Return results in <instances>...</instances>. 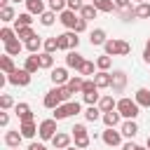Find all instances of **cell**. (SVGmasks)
<instances>
[{"mask_svg":"<svg viewBox=\"0 0 150 150\" xmlns=\"http://www.w3.org/2000/svg\"><path fill=\"white\" fill-rule=\"evenodd\" d=\"M105 54L108 56H127L131 52V45L127 40H120V38H108V42L103 45Z\"/></svg>","mask_w":150,"mask_h":150,"instance_id":"cell-1","label":"cell"},{"mask_svg":"<svg viewBox=\"0 0 150 150\" xmlns=\"http://www.w3.org/2000/svg\"><path fill=\"white\" fill-rule=\"evenodd\" d=\"M138 110H141V105H138L134 98H127V96H124V98L117 101V112H120L124 120H136V117L141 115Z\"/></svg>","mask_w":150,"mask_h":150,"instance_id":"cell-2","label":"cell"},{"mask_svg":"<svg viewBox=\"0 0 150 150\" xmlns=\"http://www.w3.org/2000/svg\"><path fill=\"white\" fill-rule=\"evenodd\" d=\"M77 47H80V38H77L75 30H66V33L59 35V49H63V52H75Z\"/></svg>","mask_w":150,"mask_h":150,"instance_id":"cell-3","label":"cell"},{"mask_svg":"<svg viewBox=\"0 0 150 150\" xmlns=\"http://www.w3.org/2000/svg\"><path fill=\"white\" fill-rule=\"evenodd\" d=\"M70 134H73V141H75V148H80V150H84V148H89V131H87V127L84 124H75L73 129H70Z\"/></svg>","mask_w":150,"mask_h":150,"instance_id":"cell-4","label":"cell"},{"mask_svg":"<svg viewBox=\"0 0 150 150\" xmlns=\"http://www.w3.org/2000/svg\"><path fill=\"white\" fill-rule=\"evenodd\" d=\"M30 77H33V75H30L26 68H16L12 75H7V82L14 84V87H28V84H30Z\"/></svg>","mask_w":150,"mask_h":150,"instance_id":"cell-5","label":"cell"},{"mask_svg":"<svg viewBox=\"0 0 150 150\" xmlns=\"http://www.w3.org/2000/svg\"><path fill=\"white\" fill-rule=\"evenodd\" d=\"M42 105H45V108H49V110H54V108L63 105V98H61V87H52V89L45 94Z\"/></svg>","mask_w":150,"mask_h":150,"instance_id":"cell-6","label":"cell"},{"mask_svg":"<svg viewBox=\"0 0 150 150\" xmlns=\"http://www.w3.org/2000/svg\"><path fill=\"white\" fill-rule=\"evenodd\" d=\"M56 134H59V129H56V120H54V117L40 122V131H38V136H40L42 141H52Z\"/></svg>","mask_w":150,"mask_h":150,"instance_id":"cell-7","label":"cell"},{"mask_svg":"<svg viewBox=\"0 0 150 150\" xmlns=\"http://www.w3.org/2000/svg\"><path fill=\"white\" fill-rule=\"evenodd\" d=\"M101 138H103V143L108 145V148H117V145H122V131H117V129H108L105 127V131L101 134Z\"/></svg>","mask_w":150,"mask_h":150,"instance_id":"cell-8","label":"cell"},{"mask_svg":"<svg viewBox=\"0 0 150 150\" xmlns=\"http://www.w3.org/2000/svg\"><path fill=\"white\" fill-rule=\"evenodd\" d=\"M49 77H52L54 87H66V84H68V80H70V77H68V70H66V68H61V66L52 68V75H49Z\"/></svg>","mask_w":150,"mask_h":150,"instance_id":"cell-9","label":"cell"},{"mask_svg":"<svg viewBox=\"0 0 150 150\" xmlns=\"http://www.w3.org/2000/svg\"><path fill=\"white\" fill-rule=\"evenodd\" d=\"M124 87H127V73L124 70H112V84H110V89L115 94H122Z\"/></svg>","mask_w":150,"mask_h":150,"instance_id":"cell-10","label":"cell"},{"mask_svg":"<svg viewBox=\"0 0 150 150\" xmlns=\"http://www.w3.org/2000/svg\"><path fill=\"white\" fill-rule=\"evenodd\" d=\"M70 141H73V134H68V131H59V134L52 138V145H54L56 150H66V148H70Z\"/></svg>","mask_w":150,"mask_h":150,"instance_id":"cell-11","label":"cell"},{"mask_svg":"<svg viewBox=\"0 0 150 150\" xmlns=\"http://www.w3.org/2000/svg\"><path fill=\"white\" fill-rule=\"evenodd\" d=\"M14 112H16V117H19L21 124H23V122H33V110H30L28 103H16V105H14Z\"/></svg>","mask_w":150,"mask_h":150,"instance_id":"cell-12","label":"cell"},{"mask_svg":"<svg viewBox=\"0 0 150 150\" xmlns=\"http://www.w3.org/2000/svg\"><path fill=\"white\" fill-rule=\"evenodd\" d=\"M94 82H96L98 89H108V87L112 84V73H110V70H98V73L94 75Z\"/></svg>","mask_w":150,"mask_h":150,"instance_id":"cell-13","label":"cell"},{"mask_svg":"<svg viewBox=\"0 0 150 150\" xmlns=\"http://www.w3.org/2000/svg\"><path fill=\"white\" fill-rule=\"evenodd\" d=\"M120 131H122V136L124 138H134L136 134H138V124H136V120H124L122 124H120Z\"/></svg>","mask_w":150,"mask_h":150,"instance_id":"cell-14","label":"cell"},{"mask_svg":"<svg viewBox=\"0 0 150 150\" xmlns=\"http://www.w3.org/2000/svg\"><path fill=\"white\" fill-rule=\"evenodd\" d=\"M89 42H91V47H103V45L108 42L105 30H103V28H94V30L89 33Z\"/></svg>","mask_w":150,"mask_h":150,"instance_id":"cell-15","label":"cell"},{"mask_svg":"<svg viewBox=\"0 0 150 150\" xmlns=\"http://www.w3.org/2000/svg\"><path fill=\"white\" fill-rule=\"evenodd\" d=\"M77 19H80V16H75V12H70V9H63V12L59 14V21H61V23H63L68 30H73V28H75Z\"/></svg>","mask_w":150,"mask_h":150,"instance_id":"cell-16","label":"cell"},{"mask_svg":"<svg viewBox=\"0 0 150 150\" xmlns=\"http://www.w3.org/2000/svg\"><path fill=\"white\" fill-rule=\"evenodd\" d=\"M84 61H87V59H82V54H77V49H75V52H68V56H66V66H68V68H75V70H80Z\"/></svg>","mask_w":150,"mask_h":150,"instance_id":"cell-17","label":"cell"},{"mask_svg":"<svg viewBox=\"0 0 150 150\" xmlns=\"http://www.w3.org/2000/svg\"><path fill=\"white\" fill-rule=\"evenodd\" d=\"M101 120H103V124H105L108 129H115V127L120 124L122 115H120V112H117V108H115V110H110V112H103V117H101Z\"/></svg>","mask_w":150,"mask_h":150,"instance_id":"cell-18","label":"cell"},{"mask_svg":"<svg viewBox=\"0 0 150 150\" xmlns=\"http://www.w3.org/2000/svg\"><path fill=\"white\" fill-rule=\"evenodd\" d=\"M0 70H2L5 75H12V73L16 70V66H14V59H12L9 54H0Z\"/></svg>","mask_w":150,"mask_h":150,"instance_id":"cell-19","label":"cell"},{"mask_svg":"<svg viewBox=\"0 0 150 150\" xmlns=\"http://www.w3.org/2000/svg\"><path fill=\"white\" fill-rule=\"evenodd\" d=\"M23 68L30 73V75H35L42 66H40V56L38 54H30V56H26V61H23Z\"/></svg>","mask_w":150,"mask_h":150,"instance_id":"cell-20","label":"cell"},{"mask_svg":"<svg viewBox=\"0 0 150 150\" xmlns=\"http://www.w3.org/2000/svg\"><path fill=\"white\" fill-rule=\"evenodd\" d=\"M19 131H21L23 138H35V134L40 131V127L35 122H23V124H19Z\"/></svg>","mask_w":150,"mask_h":150,"instance_id":"cell-21","label":"cell"},{"mask_svg":"<svg viewBox=\"0 0 150 150\" xmlns=\"http://www.w3.org/2000/svg\"><path fill=\"white\" fill-rule=\"evenodd\" d=\"M26 12H30V14H45L47 12V7H45V0H26Z\"/></svg>","mask_w":150,"mask_h":150,"instance_id":"cell-22","label":"cell"},{"mask_svg":"<svg viewBox=\"0 0 150 150\" xmlns=\"http://www.w3.org/2000/svg\"><path fill=\"white\" fill-rule=\"evenodd\" d=\"M134 101H136L141 108H150V89H145V87L136 89V96H134Z\"/></svg>","mask_w":150,"mask_h":150,"instance_id":"cell-23","label":"cell"},{"mask_svg":"<svg viewBox=\"0 0 150 150\" xmlns=\"http://www.w3.org/2000/svg\"><path fill=\"white\" fill-rule=\"evenodd\" d=\"M21 131H5V145L7 148H19L21 145Z\"/></svg>","mask_w":150,"mask_h":150,"instance_id":"cell-24","label":"cell"},{"mask_svg":"<svg viewBox=\"0 0 150 150\" xmlns=\"http://www.w3.org/2000/svg\"><path fill=\"white\" fill-rule=\"evenodd\" d=\"M66 87L70 89V94H82L84 77H82V75H75V77H70V80H68V84H66Z\"/></svg>","mask_w":150,"mask_h":150,"instance_id":"cell-25","label":"cell"},{"mask_svg":"<svg viewBox=\"0 0 150 150\" xmlns=\"http://www.w3.org/2000/svg\"><path fill=\"white\" fill-rule=\"evenodd\" d=\"M98 108H101V112H110V110H115V108H117V101H115L110 94H105V96H101Z\"/></svg>","mask_w":150,"mask_h":150,"instance_id":"cell-26","label":"cell"},{"mask_svg":"<svg viewBox=\"0 0 150 150\" xmlns=\"http://www.w3.org/2000/svg\"><path fill=\"white\" fill-rule=\"evenodd\" d=\"M91 5H94L98 12H105V14L117 12V7H115V2H112V0H91Z\"/></svg>","mask_w":150,"mask_h":150,"instance_id":"cell-27","label":"cell"},{"mask_svg":"<svg viewBox=\"0 0 150 150\" xmlns=\"http://www.w3.org/2000/svg\"><path fill=\"white\" fill-rule=\"evenodd\" d=\"M23 26H33V14H30V12H21V14L16 16L14 30H19V28H23Z\"/></svg>","mask_w":150,"mask_h":150,"instance_id":"cell-28","label":"cell"},{"mask_svg":"<svg viewBox=\"0 0 150 150\" xmlns=\"http://www.w3.org/2000/svg\"><path fill=\"white\" fill-rule=\"evenodd\" d=\"M45 47V40L40 38V35H35L33 40H28L26 42V49H28V54H40V49Z\"/></svg>","mask_w":150,"mask_h":150,"instance_id":"cell-29","label":"cell"},{"mask_svg":"<svg viewBox=\"0 0 150 150\" xmlns=\"http://www.w3.org/2000/svg\"><path fill=\"white\" fill-rule=\"evenodd\" d=\"M23 47H26V45H23L19 38H14L12 42H7V45H5V54H9V56H16V54H19Z\"/></svg>","mask_w":150,"mask_h":150,"instance_id":"cell-30","label":"cell"},{"mask_svg":"<svg viewBox=\"0 0 150 150\" xmlns=\"http://www.w3.org/2000/svg\"><path fill=\"white\" fill-rule=\"evenodd\" d=\"M16 38H19L23 45H26L28 40H33V38H35V30H33V26H23V28H19V30H16Z\"/></svg>","mask_w":150,"mask_h":150,"instance_id":"cell-31","label":"cell"},{"mask_svg":"<svg viewBox=\"0 0 150 150\" xmlns=\"http://www.w3.org/2000/svg\"><path fill=\"white\" fill-rule=\"evenodd\" d=\"M101 117H103V112H101L98 105H89V108L84 110V120H87V122H96V120H101Z\"/></svg>","mask_w":150,"mask_h":150,"instance_id":"cell-32","label":"cell"},{"mask_svg":"<svg viewBox=\"0 0 150 150\" xmlns=\"http://www.w3.org/2000/svg\"><path fill=\"white\" fill-rule=\"evenodd\" d=\"M96 14H98V9L89 2V5H84L82 9H80V16L84 19V21H91V19H96Z\"/></svg>","mask_w":150,"mask_h":150,"instance_id":"cell-33","label":"cell"},{"mask_svg":"<svg viewBox=\"0 0 150 150\" xmlns=\"http://www.w3.org/2000/svg\"><path fill=\"white\" fill-rule=\"evenodd\" d=\"M117 16H120L122 21H127V23H129V21H134V19H136V7H131V5H129V7H124V9H117Z\"/></svg>","mask_w":150,"mask_h":150,"instance_id":"cell-34","label":"cell"},{"mask_svg":"<svg viewBox=\"0 0 150 150\" xmlns=\"http://www.w3.org/2000/svg\"><path fill=\"white\" fill-rule=\"evenodd\" d=\"M47 9L61 14L63 9H68V0H47Z\"/></svg>","mask_w":150,"mask_h":150,"instance_id":"cell-35","label":"cell"},{"mask_svg":"<svg viewBox=\"0 0 150 150\" xmlns=\"http://www.w3.org/2000/svg\"><path fill=\"white\" fill-rule=\"evenodd\" d=\"M14 38H16V30H14V28H7V26H2V28H0V40H2V45L12 42Z\"/></svg>","mask_w":150,"mask_h":150,"instance_id":"cell-36","label":"cell"},{"mask_svg":"<svg viewBox=\"0 0 150 150\" xmlns=\"http://www.w3.org/2000/svg\"><path fill=\"white\" fill-rule=\"evenodd\" d=\"M42 52H49V54L59 52V35H54V38H47V40H45V47H42Z\"/></svg>","mask_w":150,"mask_h":150,"instance_id":"cell-37","label":"cell"},{"mask_svg":"<svg viewBox=\"0 0 150 150\" xmlns=\"http://www.w3.org/2000/svg\"><path fill=\"white\" fill-rule=\"evenodd\" d=\"M38 56H40V66H42V68H49V70L54 68V54H49V52H40Z\"/></svg>","mask_w":150,"mask_h":150,"instance_id":"cell-38","label":"cell"},{"mask_svg":"<svg viewBox=\"0 0 150 150\" xmlns=\"http://www.w3.org/2000/svg\"><path fill=\"white\" fill-rule=\"evenodd\" d=\"M0 21H16V12H14V7H2L0 9Z\"/></svg>","mask_w":150,"mask_h":150,"instance_id":"cell-39","label":"cell"},{"mask_svg":"<svg viewBox=\"0 0 150 150\" xmlns=\"http://www.w3.org/2000/svg\"><path fill=\"white\" fill-rule=\"evenodd\" d=\"M54 21H56V12L47 9L45 14H40V23H42V26H47V28H49V26H54Z\"/></svg>","mask_w":150,"mask_h":150,"instance_id":"cell-40","label":"cell"},{"mask_svg":"<svg viewBox=\"0 0 150 150\" xmlns=\"http://www.w3.org/2000/svg\"><path fill=\"white\" fill-rule=\"evenodd\" d=\"M110 66H112V56L103 54V56L96 59V68H98V70H110Z\"/></svg>","mask_w":150,"mask_h":150,"instance_id":"cell-41","label":"cell"},{"mask_svg":"<svg viewBox=\"0 0 150 150\" xmlns=\"http://www.w3.org/2000/svg\"><path fill=\"white\" fill-rule=\"evenodd\" d=\"M136 19H150V2L136 5Z\"/></svg>","mask_w":150,"mask_h":150,"instance_id":"cell-42","label":"cell"},{"mask_svg":"<svg viewBox=\"0 0 150 150\" xmlns=\"http://www.w3.org/2000/svg\"><path fill=\"white\" fill-rule=\"evenodd\" d=\"M52 115H54V120H56V122H61V120L70 117V112H68V105H66V103H63V105H59V108H54V112H52Z\"/></svg>","mask_w":150,"mask_h":150,"instance_id":"cell-43","label":"cell"},{"mask_svg":"<svg viewBox=\"0 0 150 150\" xmlns=\"http://www.w3.org/2000/svg\"><path fill=\"white\" fill-rule=\"evenodd\" d=\"M94 68H96V61H84V63H82V68H80L77 73H80V75H91V77H94V75H96V73H94Z\"/></svg>","mask_w":150,"mask_h":150,"instance_id":"cell-44","label":"cell"},{"mask_svg":"<svg viewBox=\"0 0 150 150\" xmlns=\"http://www.w3.org/2000/svg\"><path fill=\"white\" fill-rule=\"evenodd\" d=\"M14 105H16V103H14V98H12L9 94H2V96H0V108H2V110H9V108H14Z\"/></svg>","mask_w":150,"mask_h":150,"instance_id":"cell-45","label":"cell"},{"mask_svg":"<svg viewBox=\"0 0 150 150\" xmlns=\"http://www.w3.org/2000/svg\"><path fill=\"white\" fill-rule=\"evenodd\" d=\"M91 91H98L94 77H91V80H84V87H82V94H91Z\"/></svg>","mask_w":150,"mask_h":150,"instance_id":"cell-46","label":"cell"},{"mask_svg":"<svg viewBox=\"0 0 150 150\" xmlns=\"http://www.w3.org/2000/svg\"><path fill=\"white\" fill-rule=\"evenodd\" d=\"M66 105H68V112H70V117H73V115H80V112H82V105H80L77 101H68Z\"/></svg>","mask_w":150,"mask_h":150,"instance_id":"cell-47","label":"cell"},{"mask_svg":"<svg viewBox=\"0 0 150 150\" xmlns=\"http://www.w3.org/2000/svg\"><path fill=\"white\" fill-rule=\"evenodd\" d=\"M87 23H89V21H84V19H82V16H80V19H77V23H75V28H73V30H75V33H77V35H80V33H84V30H87Z\"/></svg>","mask_w":150,"mask_h":150,"instance_id":"cell-48","label":"cell"},{"mask_svg":"<svg viewBox=\"0 0 150 150\" xmlns=\"http://www.w3.org/2000/svg\"><path fill=\"white\" fill-rule=\"evenodd\" d=\"M82 7H84L82 0H68V9H70V12H80Z\"/></svg>","mask_w":150,"mask_h":150,"instance_id":"cell-49","label":"cell"},{"mask_svg":"<svg viewBox=\"0 0 150 150\" xmlns=\"http://www.w3.org/2000/svg\"><path fill=\"white\" fill-rule=\"evenodd\" d=\"M143 61H145V63H150V38H148V42H145V49H143Z\"/></svg>","mask_w":150,"mask_h":150,"instance_id":"cell-50","label":"cell"},{"mask_svg":"<svg viewBox=\"0 0 150 150\" xmlns=\"http://www.w3.org/2000/svg\"><path fill=\"white\" fill-rule=\"evenodd\" d=\"M112 2H115V7H117V9H124V7H129V5H131V0H112Z\"/></svg>","mask_w":150,"mask_h":150,"instance_id":"cell-51","label":"cell"},{"mask_svg":"<svg viewBox=\"0 0 150 150\" xmlns=\"http://www.w3.org/2000/svg\"><path fill=\"white\" fill-rule=\"evenodd\" d=\"M0 124H2V127H7V124H9V115H7V110H2V112H0Z\"/></svg>","mask_w":150,"mask_h":150,"instance_id":"cell-52","label":"cell"},{"mask_svg":"<svg viewBox=\"0 0 150 150\" xmlns=\"http://www.w3.org/2000/svg\"><path fill=\"white\" fill-rule=\"evenodd\" d=\"M28 150H47V145H45V143H35V141H33V143L28 145Z\"/></svg>","mask_w":150,"mask_h":150,"instance_id":"cell-53","label":"cell"},{"mask_svg":"<svg viewBox=\"0 0 150 150\" xmlns=\"http://www.w3.org/2000/svg\"><path fill=\"white\" fill-rule=\"evenodd\" d=\"M122 150H136V143H134V141H127V143L122 145Z\"/></svg>","mask_w":150,"mask_h":150,"instance_id":"cell-54","label":"cell"},{"mask_svg":"<svg viewBox=\"0 0 150 150\" xmlns=\"http://www.w3.org/2000/svg\"><path fill=\"white\" fill-rule=\"evenodd\" d=\"M2 7H9V0H0V9Z\"/></svg>","mask_w":150,"mask_h":150,"instance_id":"cell-55","label":"cell"},{"mask_svg":"<svg viewBox=\"0 0 150 150\" xmlns=\"http://www.w3.org/2000/svg\"><path fill=\"white\" fill-rule=\"evenodd\" d=\"M136 150H148V148L145 145H136Z\"/></svg>","mask_w":150,"mask_h":150,"instance_id":"cell-56","label":"cell"},{"mask_svg":"<svg viewBox=\"0 0 150 150\" xmlns=\"http://www.w3.org/2000/svg\"><path fill=\"white\" fill-rule=\"evenodd\" d=\"M145 148H148V150H150V136H148V141H145Z\"/></svg>","mask_w":150,"mask_h":150,"instance_id":"cell-57","label":"cell"},{"mask_svg":"<svg viewBox=\"0 0 150 150\" xmlns=\"http://www.w3.org/2000/svg\"><path fill=\"white\" fill-rule=\"evenodd\" d=\"M131 2H138V5H141V2H148V0H131Z\"/></svg>","mask_w":150,"mask_h":150,"instance_id":"cell-58","label":"cell"},{"mask_svg":"<svg viewBox=\"0 0 150 150\" xmlns=\"http://www.w3.org/2000/svg\"><path fill=\"white\" fill-rule=\"evenodd\" d=\"M66 150H80V148H73V145H70V148H66Z\"/></svg>","mask_w":150,"mask_h":150,"instance_id":"cell-59","label":"cell"},{"mask_svg":"<svg viewBox=\"0 0 150 150\" xmlns=\"http://www.w3.org/2000/svg\"><path fill=\"white\" fill-rule=\"evenodd\" d=\"M12 2H26V0H12Z\"/></svg>","mask_w":150,"mask_h":150,"instance_id":"cell-60","label":"cell"},{"mask_svg":"<svg viewBox=\"0 0 150 150\" xmlns=\"http://www.w3.org/2000/svg\"><path fill=\"white\" fill-rule=\"evenodd\" d=\"M9 150H19V148H9Z\"/></svg>","mask_w":150,"mask_h":150,"instance_id":"cell-61","label":"cell"}]
</instances>
